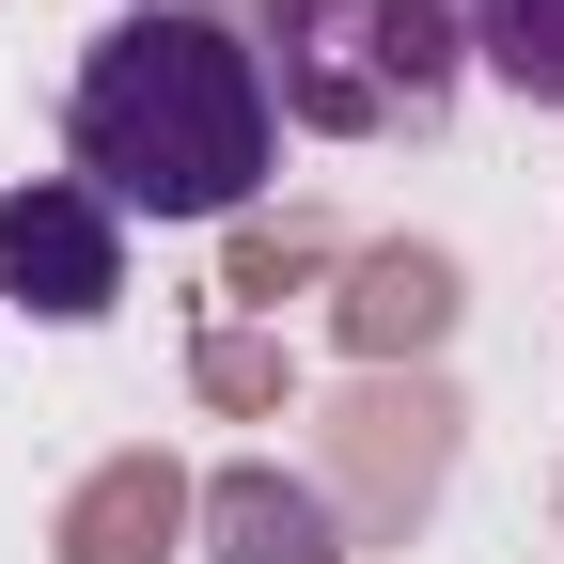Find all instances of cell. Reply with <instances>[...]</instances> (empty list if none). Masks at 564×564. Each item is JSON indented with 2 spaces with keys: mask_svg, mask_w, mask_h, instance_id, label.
Instances as JSON below:
<instances>
[{
  "mask_svg": "<svg viewBox=\"0 0 564 564\" xmlns=\"http://www.w3.org/2000/svg\"><path fill=\"white\" fill-rule=\"evenodd\" d=\"M63 141H79V188L110 220H236V204L282 173V95L267 47L220 17H126L79 47V95H63Z\"/></svg>",
  "mask_w": 564,
  "mask_h": 564,
  "instance_id": "cell-1",
  "label": "cell"
},
{
  "mask_svg": "<svg viewBox=\"0 0 564 564\" xmlns=\"http://www.w3.org/2000/svg\"><path fill=\"white\" fill-rule=\"evenodd\" d=\"M267 95L314 141H423L470 79V17L455 0H267Z\"/></svg>",
  "mask_w": 564,
  "mask_h": 564,
  "instance_id": "cell-2",
  "label": "cell"
},
{
  "mask_svg": "<svg viewBox=\"0 0 564 564\" xmlns=\"http://www.w3.org/2000/svg\"><path fill=\"white\" fill-rule=\"evenodd\" d=\"M0 299L47 314V329H95L126 299V220L79 188V173H32V188H0Z\"/></svg>",
  "mask_w": 564,
  "mask_h": 564,
  "instance_id": "cell-3",
  "label": "cell"
},
{
  "mask_svg": "<svg viewBox=\"0 0 564 564\" xmlns=\"http://www.w3.org/2000/svg\"><path fill=\"white\" fill-rule=\"evenodd\" d=\"M470 17V63L502 95H533V110H564V0H455Z\"/></svg>",
  "mask_w": 564,
  "mask_h": 564,
  "instance_id": "cell-4",
  "label": "cell"
},
{
  "mask_svg": "<svg viewBox=\"0 0 564 564\" xmlns=\"http://www.w3.org/2000/svg\"><path fill=\"white\" fill-rule=\"evenodd\" d=\"M220 518H236V564H329V518L299 502V486H267V470L236 486V502H220Z\"/></svg>",
  "mask_w": 564,
  "mask_h": 564,
  "instance_id": "cell-5",
  "label": "cell"
},
{
  "mask_svg": "<svg viewBox=\"0 0 564 564\" xmlns=\"http://www.w3.org/2000/svg\"><path fill=\"white\" fill-rule=\"evenodd\" d=\"M141 17H204V0H141Z\"/></svg>",
  "mask_w": 564,
  "mask_h": 564,
  "instance_id": "cell-6",
  "label": "cell"
}]
</instances>
